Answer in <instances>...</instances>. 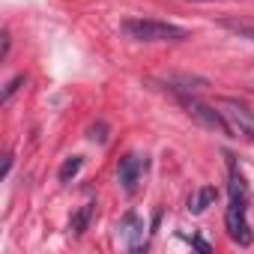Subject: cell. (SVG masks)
Segmentation results:
<instances>
[{
  "label": "cell",
  "mask_w": 254,
  "mask_h": 254,
  "mask_svg": "<svg viewBox=\"0 0 254 254\" xmlns=\"http://www.w3.org/2000/svg\"><path fill=\"white\" fill-rule=\"evenodd\" d=\"M123 33L135 42H186L191 33L180 24L159 21V18H126Z\"/></svg>",
  "instance_id": "obj_1"
},
{
  "label": "cell",
  "mask_w": 254,
  "mask_h": 254,
  "mask_svg": "<svg viewBox=\"0 0 254 254\" xmlns=\"http://www.w3.org/2000/svg\"><path fill=\"white\" fill-rule=\"evenodd\" d=\"M218 108H221V114L230 126L233 138H242V141L254 144V111L239 99H218Z\"/></svg>",
  "instance_id": "obj_2"
},
{
  "label": "cell",
  "mask_w": 254,
  "mask_h": 254,
  "mask_svg": "<svg viewBox=\"0 0 254 254\" xmlns=\"http://www.w3.org/2000/svg\"><path fill=\"white\" fill-rule=\"evenodd\" d=\"M224 227L239 248H248L254 242V230L248 224V197H230V206L224 212Z\"/></svg>",
  "instance_id": "obj_3"
},
{
  "label": "cell",
  "mask_w": 254,
  "mask_h": 254,
  "mask_svg": "<svg viewBox=\"0 0 254 254\" xmlns=\"http://www.w3.org/2000/svg\"><path fill=\"white\" fill-rule=\"evenodd\" d=\"M180 102H183V108L189 111V117H191V120H197L200 126H206V129H212V132H218V135L233 138V132H230V126H227V120H224L221 108L206 105V102H200L197 96H183Z\"/></svg>",
  "instance_id": "obj_4"
},
{
  "label": "cell",
  "mask_w": 254,
  "mask_h": 254,
  "mask_svg": "<svg viewBox=\"0 0 254 254\" xmlns=\"http://www.w3.org/2000/svg\"><path fill=\"white\" fill-rule=\"evenodd\" d=\"M147 171H150V159L141 156V153H126V156L120 159V165H117V180H120V186L126 189V194H135V191H138V186H141V180H144Z\"/></svg>",
  "instance_id": "obj_5"
},
{
  "label": "cell",
  "mask_w": 254,
  "mask_h": 254,
  "mask_svg": "<svg viewBox=\"0 0 254 254\" xmlns=\"http://www.w3.org/2000/svg\"><path fill=\"white\" fill-rule=\"evenodd\" d=\"M117 230H120V236L129 242V248L132 251H147V242H141L144 239V218L138 215V212H126L120 221H117Z\"/></svg>",
  "instance_id": "obj_6"
},
{
  "label": "cell",
  "mask_w": 254,
  "mask_h": 254,
  "mask_svg": "<svg viewBox=\"0 0 254 254\" xmlns=\"http://www.w3.org/2000/svg\"><path fill=\"white\" fill-rule=\"evenodd\" d=\"M218 200V191H215V186H203V189H197L191 197H189V212H194V215H200L206 206H212Z\"/></svg>",
  "instance_id": "obj_7"
},
{
  "label": "cell",
  "mask_w": 254,
  "mask_h": 254,
  "mask_svg": "<svg viewBox=\"0 0 254 254\" xmlns=\"http://www.w3.org/2000/svg\"><path fill=\"white\" fill-rule=\"evenodd\" d=\"M93 215H96V203H84V206L69 218V230H72L75 236H81V233L90 227V218H93Z\"/></svg>",
  "instance_id": "obj_8"
},
{
  "label": "cell",
  "mask_w": 254,
  "mask_h": 254,
  "mask_svg": "<svg viewBox=\"0 0 254 254\" xmlns=\"http://www.w3.org/2000/svg\"><path fill=\"white\" fill-rule=\"evenodd\" d=\"M84 168V159L81 156H72V159H66L63 165H60V171H57V180L60 183H69V180H75L78 177V171Z\"/></svg>",
  "instance_id": "obj_9"
},
{
  "label": "cell",
  "mask_w": 254,
  "mask_h": 254,
  "mask_svg": "<svg viewBox=\"0 0 254 254\" xmlns=\"http://www.w3.org/2000/svg\"><path fill=\"white\" fill-rule=\"evenodd\" d=\"M21 84H27V75H15V78H12V81H9V84L3 87V96H0V102L6 105V102H9V99H12V96H15V93L21 90Z\"/></svg>",
  "instance_id": "obj_10"
},
{
  "label": "cell",
  "mask_w": 254,
  "mask_h": 254,
  "mask_svg": "<svg viewBox=\"0 0 254 254\" xmlns=\"http://www.w3.org/2000/svg\"><path fill=\"white\" fill-rule=\"evenodd\" d=\"M108 129H105V123H96V126H90V141H99V144H105L108 141V135H105Z\"/></svg>",
  "instance_id": "obj_11"
},
{
  "label": "cell",
  "mask_w": 254,
  "mask_h": 254,
  "mask_svg": "<svg viewBox=\"0 0 254 254\" xmlns=\"http://www.w3.org/2000/svg\"><path fill=\"white\" fill-rule=\"evenodd\" d=\"M0 57H9V30H3V54H0Z\"/></svg>",
  "instance_id": "obj_12"
},
{
  "label": "cell",
  "mask_w": 254,
  "mask_h": 254,
  "mask_svg": "<svg viewBox=\"0 0 254 254\" xmlns=\"http://www.w3.org/2000/svg\"><path fill=\"white\" fill-rule=\"evenodd\" d=\"M191 245L200 248V251H209V242H203V239H191Z\"/></svg>",
  "instance_id": "obj_13"
},
{
  "label": "cell",
  "mask_w": 254,
  "mask_h": 254,
  "mask_svg": "<svg viewBox=\"0 0 254 254\" xmlns=\"http://www.w3.org/2000/svg\"><path fill=\"white\" fill-rule=\"evenodd\" d=\"M194 3H206V0H194Z\"/></svg>",
  "instance_id": "obj_14"
}]
</instances>
